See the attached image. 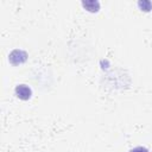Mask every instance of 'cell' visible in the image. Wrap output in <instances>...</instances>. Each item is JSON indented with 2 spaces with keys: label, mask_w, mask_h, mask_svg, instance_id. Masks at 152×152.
Instances as JSON below:
<instances>
[{
  "label": "cell",
  "mask_w": 152,
  "mask_h": 152,
  "mask_svg": "<svg viewBox=\"0 0 152 152\" xmlns=\"http://www.w3.org/2000/svg\"><path fill=\"white\" fill-rule=\"evenodd\" d=\"M26 58H27V53L25 51H23V50H18V49L13 50L8 56V61L13 65H18V64L24 63L26 61Z\"/></svg>",
  "instance_id": "obj_1"
},
{
  "label": "cell",
  "mask_w": 152,
  "mask_h": 152,
  "mask_svg": "<svg viewBox=\"0 0 152 152\" xmlns=\"http://www.w3.org/2000/svg\"><path fill=\"white\" fill-rule=\"evenodd\" d=\"M31 89L25 84H19L15 87V95L21 100H28L31 97Z\"/></svg>",
  "instance_id": "obj_2"
},
{
  "label": "cell",
  "mask_w": 152,
  "mask_h": 152,
  "mask_svg": "<svg viewBox=\"0 0 152 152\" xmlns=\"http://www.w3.org/2000/svg\"><path fill=\"white\" fill-rule=\"evenodd\" d=\"M82 5L89 12H97L99 8H100V4L97 1H91V0L90 1H83Z\"/></svg>",
  "instance_id": "obj_3"
},
{
  "label": "cell",
  "mask_w": 152,
  "mask_h": 152,
  "mask_svg": "<svg viewBox=\"0 0 152 152\" xmlns=\"http://www.w3.org/2000/svg\"><path fill=\"white\" fill-rule=\"evenodd\" d=\"M138 6L141 8V11H145V12H148L151 10V1L148 0H142V1H139L138 2Z\"/></svg>",
  "instance_id": "obj_4"
},
{
  "label": "cell",
  "mask_w": 152,
  "mask_h": 152,
  "mask_svg": "<svg viewBox=\"0 0 152 152\" xmlns=\"http://www.w3.org/2000/svg\"><path fill=\"white\" fill-rule=\"evenodd\" d=\"M129 152H148L145 147H135V148H133V150H131Z\"/></svg>",
  "instance_id": "obj_5"
}]
</instances>
